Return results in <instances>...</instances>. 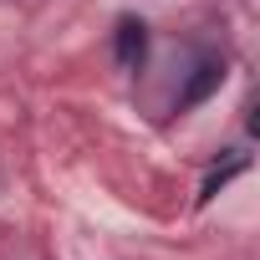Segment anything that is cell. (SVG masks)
<instances>
[{
	"label": "cell",
	"instance_id": "cell-1",
	"mask_svg": "<svg viewBox=\"0 0 260 260\" xmlns=\"http://www.w3.org/2000/svg\"><path fill=\"white\" fill-rule=\"evenodd\" d=\"M112 51H117V67L122 72H138L143 56H148V26L133 21V16H122L117 31H112Z\"/></svg>",
	"mask_w": 260,
	"mask_h": 260
},
{
	"label": "cell",
	"instance_id": "cell-2",
	"mask_svg": "<svg viewBox=\"0 0 260 260\" xmlns=\"http://www.w3.org/2000/svg\"><path fill=\"white\" fill-rule=\"evenodd\" d=\"M219 82H224V61H199V67H194V77H189V87L179 92V107H174V112H189V107H194V102H204Z\"/></svg>",
	"mask_w": 260,
	"mask_h": 260
},
{
	"label": "cell",
	"instance_id": "cell-3",
	"mask_svg": "<svg viewBox=\"0 0 260 260\" xmlns=\"http://www.w3.org/2000/svg\"><path fill=\"white\" fill-rule=\"evenodd\" d=\"M240 169H245V158H230L224 169H214V174L204 179V189H199V204H209V199H214V194H219V189H224V184H230V179H235Z\"/></svg>",
	"mask_w": 260,
	"mask_h": 260
}]
</instances>
